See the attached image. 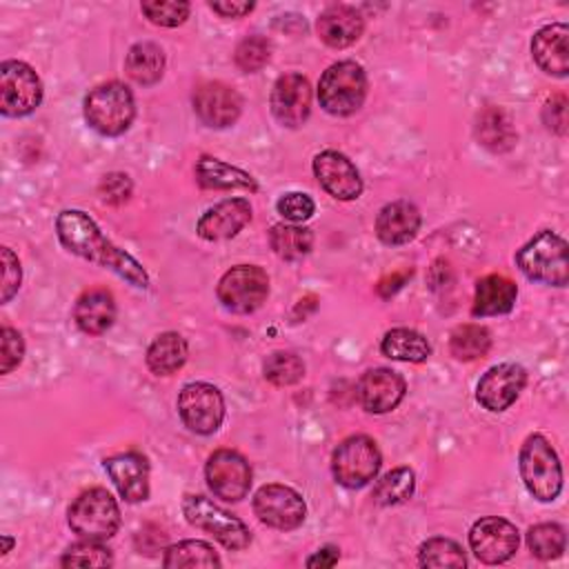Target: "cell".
I'll return each instance as SVG.
<instances>
[{"mask_svg":"<svg viewBox=\"0 0 569 569\" xmlns=\"http://www.w3.org/2000/svg\"><path fill=\"white\" fill-rule=\"evenodd\" d=\"M56 231L60 242L71 253L111 269L136 289L149 287V276L144 267L124 249H118L111 240H107L104 233L98 229V224L84 211L80 209L60 211L56 218Z\"/></svg>","mask_w":569,"mask_h":569,"instance_id":"1","label":"cell"},{"mask_svg":"<svg viewBox=\"0 0 569 569\" xmlns=\"http://www.w3.org/2000/svg\"><path fill=\"white\" fill-rule=\"evenodd\" d=\"M567 251L569 247L565 238L545 229L518 249L516 264L529 280L551 284V287H565L569 282Z\"/></svg>","mask_w":569,"mask_h":569,"instance_id":"2","label":"cell"},{"mask_svg":"<svg viewBox=\"0 0 569 569\" xmlns=\"http://www.w3.org/2000/svg\"><path fill=\"white\" fill-rule=\"evenodd\" d=\"M518 469L527 491L536 500L551 502L558 498L562 489V467L545 436L533 433L525 440L518 456Z\"/></svg>","mask_w":569,"mask_h":569,"instance_id":"3","label":"cell"},{"mask_svg":"<svg viewBox=\"0 0 569 569\" xmlns=\"http://www.w3.org/2000/svg\"><path fill=\"white\" fill-rule=\"evenodd\" d=\"M136 116L133 93L122 82H104L84 98V120L102 136L124 133Z\"/></svg>","mask_w":569,"mask_h":569,"instance_id":"4","label":"cell"},{"mask_svg":"<svg viewBox=\"0 0 569 569\" xmlns=\"http://www.w3.org/2000/svg\"><path fill=\"white\" fill-rule=\"evenodd\" d=\"M367 96L365 69L353 60H342L320 76L318 100L331 116H351L358 111Z\"/></svg>","mask_w":569,"mask_h":569,"instance_id":"5","label":"cell"},{"mask_svg":"<svg viewBox=\"0 0 569 569\" xmlns=\"http://www.w3.org/2000/svg\"><path fill=\"white\" fill-rule=\"evenodd\" d=\"M67 520L73 533L87 540H107L120 527V509L116 498L107 489H89L80 493L69 511Z\"/></svg>","mask_w":569,"mask_h":569,"instance_id":"6","label":"cell"},{"mask_svg":"<svg viewBox=\"0 0 569 569\" xmlns=\"http://www.w3.org/2000/svg\"><path fill=\"white\" fill-rule=\"evenodd\" d=\"M182 513L189 525L211 533L227 549L238 551L251 542V533L247 525L204 496H193V493L187 496L182 500Z\"/></svg>","mask_w":569,"mask_h":569,"instance_id":"7","label":"cell"},{"mask_svg":"<svg viewBox=\"0 0 569 569\" xmlns=\"http://www.w3.org/2000/svg\"><path fill=\"white\" fill-rule=\"evenodd\" d=\"M380 462V449L369 436H351L336 447L331 458V471L338 485L347 489H358L376 478Z\"/></svg>","mask_w":569,"mask_h":569,"instance_id":"8","label":"cell"},{"mask_svg":"<svg viewBox=\"0 0 569 569\" xmlns=\"http://www.w3.org/2000/svg\"><path fill=\"white\" fill-rule=\"evenodd\" d=\"M42 100V82L36 71L20 60L0 64V111L7 118L31 113Z\"/></svg>","mask_w":569,"mask_h":569,"instance_id":"9","label":"cell"},{"mask_svg":"<svg viewBox=\"0 0 569 569\" xmlns=\"http://www.w3.org/2000/svg\"><path fill=\"white\" fill-rule=\"evenodd\" d=\"M178 413L187 429L209 436L224 420V398L209 382H189L178 393Z\"/></svg>","mask_w":569,"mask_h":569,"instance_id":"10","label":"cell"},{"mask_svg":"<svg viewBox=\"0 0 569 569\" xmlns=\"http://www.w3.org/2000/svg\"><path fill=\"white\" fill-rule=\"evenodd\" d=\"M269 293V278L256 264L231 267L218 282V300L233 313H251L262 307Z\"/></svg>","mask_w":569,"mask_h":569,"instance_id":"11","label":"cell"},{"mask_svg":"<svg viewBox=\"0 0 569 569\" xmlns=\"http://www.w3.org/2000/svg\"><path fill=\"white\" fill-rule=\"evenodd\" d=\"M253 511L267 527L291 531L305 522V500L287 485H264L253 496Z\"/></svg>","mask_w":569,"mask_h":569,"instance_id":"12","label":"cell"},{"mask_svg":"<svg viewBox=\"0 0 569 569\" xmlns=\"http://www.w3.org/2000/svg\"><path fill=\"white\" fill-rule=\"evenodd\" d=\"M207 485L213 496L238 502L249 493L251 487V467L249 462L233 449H218L209 456L204 467Z\"/></svg>","mask_w":569,"mask_h":569,"instance_id":"13","label":"cell"},{"mask_svg":"<svg viewBox=\"0 0 569 569\" xmlns=\"http://www.w3.org/2000/svg\"><path fill=\"white\" fill-rule=\"evenodd\" d=\"M518 529L505 518L489 516L473 522L469 531V547L485 565H500L518 551Z\"/></svg>","mask_w":569,"mask_h":569,"instance_id":"14","label":"cell"},{"mask_svg":"<svg viewBox=\"0 0 569 569\" xmlns=\"http://www.w3.org/2000/svg\"><path fill=\"white\" fill-rule=\"evenodd\" d=\"M271 113L273 118L289 127L296 129L305 124V120L311 113V87L309 80L302 73H284L276 80L271 89Z\"/></svg>","mask_w":569,"mask_h":569,"instance_id":"15","label":"cell"},{"mask_svg":"<svg viewBox=\"0 0 569 569\" xmlns=\"http://www.w3.org/2000/svg\"><path fill=\"white\" fill-rule=\"evenodd\" d=\"M527 371L516 362H500L478 380L476 398L489 411H505L525 389Z\"/></svg>","mask_w":569,"mask_h":569,"instance_id":"16","label":"cell"},{"mask_svg":"<svg viewBox=\"0 0 569 569\" xmlns=\"http://www.w3.org/2000/svg\"><path fill=\"white\" fill-rule=\"evenodd\" d=\"M313 173L320 187L338 200H356L362 193V178L356 164L340 151H320L313 158Z\"/></svg>","mask_w":569,"mask_h":569,"instance_id":"17","label":"cell"},{"mask_svg":"<svg viewBox=\"0 0 569 569\" xmlns=\"http://www.w3.org/2000/svg\"><path fill=\"white\" fill-rule=\"evenodd\" d=\"M193 111L207 127H229L242 111L240 93L224 82H202L193 91Z\"/></svg>","mask_w":569,"mask_h":569,"instance_id":"18","label":"cell"},{"mask_svg":"<svg viewBox=\"0 0 569 569\" xmlns=\"http://www.w3.org/2000/svg\"><path fill=\"white\" fill-rule=\"evenodd\" d=\"M407 385L400 373L378 367L362 373L356 385V398L369 413H387L400 405Z\"/></svg>","mask_w":569,"mask_h":569,"instance_id":"19","label":"cell"},{"mask_svg":"<svg viewBox=\"0 0 569 569\" xmlns=\"http://www.w3.org/2000/svg\"><path fill=\"white\" fill-rule=\"evenodd\" d=\"M104 469L127 502H142L149 498V462L142 453L124 451L104 458Z\"/></svg>","mask_w":569,"mask_h":569,"instance_id":"20","label":"cell"},{"mask_svg":"<svg viewBox=\"0 0 569 569\" xmlns=\"http://www.w3.org/2000/svg\"><path fill=\"white\" fill-rule=\"evenodd\" d=\"M249 220H251L249 200L227 198L200 216L196 231L202 240H209V242L227 240V238H233Z\"/></svg>","mask_w":569,"mask_h":569,"instance_id":"21","label":"cell"},{"mask_svg":"<svg viewBox=\"0 0 569 569\" xmlns=\"http://www.w3.org/2000/svg\"><path fill=\"white\" fill-rule=\"evenodd\" d=\"M531 53L545 73L565 78L569 73V27L565 22H553L536 31Z\"/></svg>","mask_w":569,"mask_h":569,"instance_id":"22","label":"cell"},{"mask_svg":"<svg viewBox=\"0 0 569 569\" xmlns=\"http://www.w3.org/2000/svg\"><path fill=\"white\" fill-rule=\"evenodd\" d=\"M318 36L325 44L333 49H345L353 44L365 29L362 13L349 4H333L325 9L318 18Z\"/></svg>","mask_w":569,"mask_h":569,"instance_id":"23","label":"cell"},{"mask_svg":"<svg viewBox=\"0 0 569 569\" xmlns=\"http://www.w3.org/2000/svg\"><path fill=\"white\" fill-rule=\"evenodd\" d=\"M420 229V211L416 204L407 200L389 202L380 209L376 218V236L385 244H405L409 242Z\"/></svg>","mask_w":569,"mask_h":569,"instance_id":"24","label":"cell"},{"mask_svg":"<svg viewBox=\"0 0 569 569\" xmlns=\"http://www.w3.org/2000/svg\"><path fill=\"white\" fill-rule=\"evenodd\" d=\"M73 320L80 331L89 336L104 333L116 320V300L107 289H89L84 291L73 307Z\"/></svg>","mask_w":569,"mask_h":569,"instance_id":"25","label":"cell"},{"mask_svg":"<svg viewBox=\"0 0 569 569\" xmlns=\"http://www.w3.org/2000/svg\"><path fill=\"white\" fill-rule=\"evenodd\" d=\"M518 287L513 280L500 273H491L478 280L473 296V316H502L509 313L516 305Z\"/></svg>","mask_w":569,"mask_h":569,"instance_id":"26","label":"cell"},{"mask_svg":"<svg viewBox=\"0 0 569 569\" xmlns=\"http://www.w3.org/2000/svg\"><path fill=\"white\" fill-rule=\"evenodd\" d=\"M196 176L198 182L207 189H240V191H258V182L253 180L251 173H247L244 169H238L229 162H222L218 158L211 156H202L196 164Z\"/></svg>","mask_w":569,"mask_h":569,"instance_id":"27","label":"cell"},{"mask_svg":"<svg viewBox=\"0 0 569 569\" xmlns=\"http://www.w3.org/2000/svg\"><path fill=\"white\" fill-rule=\"evenodd\" d=\"M476 138L485 149H489L493 153L509 151L516 144L513 124H511L509 116L498 107H487L478 113Z\"/></svg>","mask_w":569,"mask_h":569,"instance_id":"28","label":"cell"},{"mask_svg":"<svg viewBox=\"0 0 569 569\" xmlns=\"http://www.w3.org/2000/svg\"><path fill=\"white\" fill-rule=\"evenodd\" d=\"M189 356L187 340L176 331L160 333L147 349V367L156 376H171L176 373Z\"/></svg>","mask_w":569,"mask_h":569,"instance_id":"29","label":"cell"},{"mask_svg":"<svg viewBox=\"0 0 569 569\" xmlns=\"http://www.w3.org/2000/svg\"><path fill=\"white\" fill-rule=\"evenodd\" d=\"M124 69L133 82L156 84L164 73V53L156 42H136L124 58Z\"/></svg>","mask_w":569,"mask_h":569,"instance_id":"30","label":"cell"},{"mask_svg":"<svg viewBox=\"0 0 569 569\" xmlns=\"http://www.w3.org/2000/svg\"><path fill=\"white\" fill-rule=\"evenodd\" d=\"M380 351L391 360L425 362L431 356V345L422 333L407 327H398L385 333L380 342Z\"/></svg>","mask_w":569,"mask_h":569,"instance_id":"31","label":"cell"},{"mask_svg":"<svg viewBox=\"0 0 569 569\" xmlns=\"http://www.w3.org/2000/svg\"><path fill=\"white\" fill-rule=\"evenodd\" d=\"M269 244L276 251V256L284 260H300L307 256L313 247V233L307 227L298 224H273L269 231Z\"/></svg>","mask_w":569,"mask_h":569,"instance_id":"32","label":"cell"},{"mask_svg":"<svg viewBox=\"0 0 569 569\" xmlns=\"http://www.w3.org/2000/svg\"><path fill=\"white\" fill-rule=\"evenodd\" d=\"M169 569L180 567H220V558L213 551V547L204 540H182L178 545H171L162 560Z\"/></svg>","mask_w":569,"mask_h":569,"instance_id":"33","label":"cell"},{"mask_svg":"<svg viewBox=\"0 0 569 569\" xmlns=\"http://www.w3.org/2000/svg\"><path fill=\"white\" fill-rule=\"evenodd\" d=\"M491 347V333L482 325H460L451 331L449 349L456 360H478Z\"/></svg>","mask_w":569,"mask_h":569,"instance_id":"34","label":"cell"},{"mask_svg":"<svg viewBox=\"0 0 569 569\" xmlns=\"http://www.w3.org/2000/svg\"><path fill=\"white\" fill-rule=\"evenodd\" d=\"M416 476L409 467H398L385 473L373 487V500L378 505H398L413 496Z\"/></svg>","mask_w":569,"mask_h":569,"instance_id":"35","label":"cell"},{"mask_svg":"<svg viewBox=\"0 0 569 569\" xmlns=\"http://www.w3.org/2000/svg\"><path fill=\"white\" fill-rule=\"evenodd\" d=\"M529 551L540 560H553L565 551V529L556 522H540L527 533Z\"/></svg>","mask_w":569,"mask_h":569,"instance_id":"36","label":"cell"},{"mask_svg":"<svg viewBox=\"0 0 569 569\" xmlns=\"http://www.w3.org/2000/svg\"><path fill=\"white\" fill-rule=\"evenodd\" d=\"M264 378L276 387H289L296 385L305 376L302 360L291 351H273L264 360Z\"/></svg>","mask_w":569,"mask_h":569,"instance_id":"37","label":"cell"},{"mask_svg":"<svg viewBox=\"0 0 569 569\" xmlns=\"http://www.w3.org/2000/svg\"><path fill=\"white\" fill-rule=\"evenodd\" d=\"M422 567H465L467 558L462 547L449 538H429L420 547Z\"/></svg>","mask_w":569,"mask_h":569,"instance_id":"38","label":"cell"},{"mask_svg":"<svg viewBox=\"0 0 569 569\" xmlns=\"http://www.w3.org/2000/svg\"><path fill=\"white\" fill-rule=\"evenodd\" d=\"M60 565L62 567H111L113 558L109 549L100 545V540L84 538L82 542H76L64 551Z\"/></svg>","mask_w":569,"mask_h":569,"instance_id":"39","label":"cell"},{"mask_svg":"<svg viewBox=\"0 0 569 569\" xmlns=\"http://www.w3.org/2000/svg\"><path fill=\"white\" fill-rule=\"evenodd\" d=\"M142 13L160 27H178L189 18V2L184 0H151L140 4Z\"/></svg>","mask_w":569,"mask_h":569,"instance_id":"40","label":"cell"},{"mask_svg":"<svg viewBox=\"0 0 569 569\" xmlns=\"http://www.w3.org/2000/svg\"><path fill=\"white\" fill-rule=\"evenodd\" d=\"M269 51H271V44H269L267 38H262V36H249V38H244V40L236 47L233 60H236V64H238L242 71L251 73V71H258V69H262V67L267 64Z\"/></svg>","mask_w":569,"mask_h":569,"instance_id":"41","label":"cell"},{"mask_svg":"<svg viewBox=\"0 0 569 569\" xmlns=\"http://www.w3.org/2000/svg\"><path fill=\"white\" fill-rule=\"evenodd\" d=\"M278 213L289 220V222H305L313 216L316 211V202L300 191H289L284 196H280V200L276 202Z\"/></svg>","mask_w":569,"mask_h":569,"instance_id":"42","label":"cell"},{"mask_svg":"<svg viewBox=\"0 0 569 569\" xmlns=\"http://www.w3.org/2000/svg\"><path fill=\"white\" fill-rule=\"evenodd\" d=\"M22 356H24L22 336L11 327H2L0 329V373H9L13 367H18Z\"/></svg>","mask_w":569,"mask_h":569,"instance_id":"43","label":"cell"},{"mask_svg":"<svg viewBox=\"0 0 569 569\" xmlns=\"http://www.w3.org/2000/svg\"><path fill=\"white\" fill-rule=\"evenodd\" d=\"M0 253H2V293H0V302H9L16 296V291L20 289L22 271H20L18 256L9 247H2Z\"/></svg>","mask_w":569,"mask_h":569,"instance_id":"44","label":"cell"},{"mask_svg":"<svg viewBox=\"0 0 569 569\" xmlns=\"http://www.w3.org/2000/svg\"><path fill=\"white\" fill-rule=\"evenodd\" d=\"M131 180L127 173H107L100 182V196L109 204H122L131 196Z\"/></svg>","mask_w":569,"mask_h":569,"instance_id":"45","label":"cell"},{"mask_svg":"<svg viewBox=\"0 0 569 569\" xmlns=\"http://www.w3.org/2000/svg\"><path fill=\"white\" fill-rule=\"evenodd\" d=\"M545 122L551 131L565 136L567 133V98L556 96L545 104Z\"/></svg>","mask_w":569,"mask_h":569,"instance_id":"46","label":"cell"},{"mask_svg":"<svg viewBox=\"0 0 569 569\" xmlns=\"http://www.w3.org/2000/svg\"><path fill=\"white\" fill-rule=\"evenodd\" d=\"M209 7L216 13H220L222 18H242V16H247L253 9V2H231V0H224V2H209Z\"/></svg>","mask_w":569,"mask_h":569,"instance_id":"47","label":"cell"},{"mask_svg":"<svg viewBox=\"0 0 569 569\" xmlns=\"http://www.w3.org/2000/svg\"><path fill=\"white\" fill-rule=\"evenodd\" d=\"M338 558H340V553L336 547H322L311 558H307V567H320V569L333 567L338 562Z\"/></svg>","mask_w":569,"mask_h":569,"instance_id":"48","label":"cell"},{"mask_svg":"<svg viewBox=\"0 0 569 569\" xmlns=\"http://www.w3.org/2000/svg\"><path fill=\"white\" fill-rule=\"evenodd\" d=\"M11 545H13V540H11V538H7V536H4V549H2V553H7V551H9V549H11Z\"/></svg>","mask_w":569,"mask_h":569,"instance_id":"49","label":"cell"}]
</instances>
